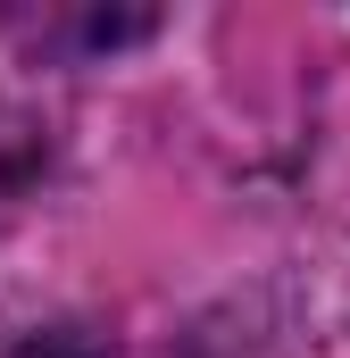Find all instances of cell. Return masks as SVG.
Here are the masks:
<instances>
[{"label":"cell","mask_w":350,"mask_h":358,"mask_svg":"<svg viewBox=\"0 0 350 358\" xmlns=\"http://www.w3.org/2000/svg\"><path fill=\"white\" fill-rule=\"evenodd\" d=\"M17 34L42 59H76V50H117L159 34V8H17Z\"/></svg>","instance_id":"6da1fadb"}]
</instances>
